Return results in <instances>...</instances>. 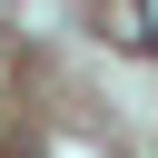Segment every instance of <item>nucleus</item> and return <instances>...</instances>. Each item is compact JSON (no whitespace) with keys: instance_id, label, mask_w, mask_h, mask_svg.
<instances>
[{"instance_id":"obj_1","label":"nucleus","mask_w":158,"mask_h":158,"mask_svg":"<svg viewBox=\"0 0 158 158\" xmlns=\"http://www.w3.org/2000/svg\"><path fill=\"white\" fill-rule=\"evenodd\" d=\"M138 30H148V49H158V0H138Z\"/></svg>"}]
</instances>
